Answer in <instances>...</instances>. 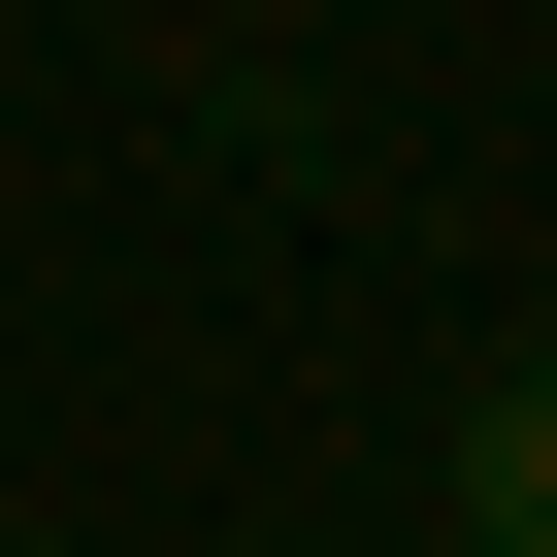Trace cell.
<instances>
[{"instance_id": "6da1fadb", "label": "cell", "mask_w": 557, "mask_h": 557, "mask_svg": "<svg viewBox=\"0 0 557 557\" xmlns=\"http://www.w3.org/2000/svg\"><path fill=\"white\" fill-rule=\"evenodd\" d=\"M459 557H557V361L459 394Z\"/></svg>"}, {"instance_id": "7a4b0ae2", "label": "cell", "mask_w": 557, "mask_h": 557, "mask_svg": "<svg viewBox=\"0 0 557 557\" xmlns=\"http://www.w3.org/2000/svg\"><path fill=\"white\" fill-rule=\"evenodd\" d=\"M0 557H66V524H0Z\"/></svg>"}]
</instances>
